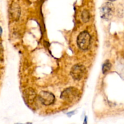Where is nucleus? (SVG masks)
Returning a JSON list of instances; mask_svg holds the SVG:
<instances>
[{"mask_svg":"<svg viewBox=\"0 0 124 124\" xmlns=\"http://www.w3.org/2000/svg\"><path fill=\"white\" fill-rule=\"evenodd\" d=\"M91 38L89 33L86 31H82L79 35L77 39L78 46L80 49L86 50L91 44Z\"/></svg>","mask_w":124,"mask_h":124,"instance_id":"1","label":"nucleus"},{"mask_svg":"<svg viewBox=\"0 0 124 124\" xmlns=\"http://www.w3.org/2000/svg\"><path fill=\"white\" fill-rule=\"evenodd\" d=\"M79 96V91L75 87H69L66 88L61 94V98L65 101L71 102Z\"/></svg>","mask_w":124,"mask_h":124,"instance_id":"2","label":"nucleus"},{"mask_svg":"<svg viewBox=\"0 0 124 124\" xmlns=\"http://www.w3.org/2000/svg\"><path fill=\"white\" fill-rule=\"evenodd\" d=\"M114 6L111 2L103 4L100 8V16L102 19L109 20L112 18L114 13Z\"/></svg>","mask_w":124,"mask_h":124,"instance_id":"3","label":"nucleus"},{"mask_svg":"<svg viewBox=\"0 0 124 124\" xmlns=\"http://www.w3.org/2000/svg\"><path fill=\"white\" fill-rule=\"evenodd\" d=\"M86 71V68L83 65L78 64L72 67L71 70V75L74 80L80 81L85 76Z\"/></svg>","mask_w":124,"mask_h":124,"instance_id":"4","label":"nucleus"},{"mask_svg":"<svg viewBox=\"0 0 124 124\" xmlns=\"http://www.w3.org/2000/svg\"><path fill=\"white\" fill-rule=\"evenodd\" d=\"M39 99L42 104L48 106L53 104L55 101V96L52 93L47 91H42L39 94Z\"/></svg>","mask_w":124,"mask_h":124,"instance_id":"5","label":"nucleus"},{"mask_svg":"<svg viewBox=\"0 0 124 124\" xmlns=\"http://www.w3.org/2000/svg\"><path fill=\"white\" fill-rule=\"evenodd\" d=\"M23 96L25 101L27 104H30L34 102V100L36 98V94L35 90L33 88H29L24 91Z\"/></svg>","mask_w":124,"mask_h":124,"instance_id":"6","label":"nucleus"},{"mask_svg":"<svg viewBox=\"0 0 124 124\" xmlns=\"http://www.w3.org/2000/svg\"><path fill=\"white\" fill-rule=\"evenodd\" d=\"M20 8L18 4L13 3L10 8V14L13 20H18L20 16Z\"/></svg>","mask_w":124,"mask_h":124,"instance_id":"7","label":"nucleus"},{"mask_svg":"<svg viewBox=\"0 0 124 124\" xmlns=\"http://www.w3.org/2000/svg\"><path fill=\"white\" fill-rule=\"evenodd\" d=\"M111 66L112 65L110 62L108 60L106 61L102 65V72H103V73L105 74L109 72V71L111 69Z\"/></svg>","mask_w":124,"mask_h":124,"instance_id":"8","label":"nucleus"},{"mask_svg":"<svg viewBox=\"0 0 124 124\" xmlns=\"http://www.w3.org/2000/svg\"><path fill=\"white\" fill-rule=\"evenodd\" d=\"M81 19H82L83 23H87L89 21L90 19V14L89 12L87 10H85L83 11L82 13H81Z\"/></svg>","mask_w":124,"mask_h":124,"instance_id":"9","label":"nucleus"},{"mask_svg":"<svg viewBox=\"0 0 124 124\" xmlns=\"http://www.w3.org/2000/svg\"><path fill=\"white\" fill-rule=\"evenodd\" d=\"M1 33H2V29H1V28L0 27V35H1Z\"/></svg>","mask_w":124,"mask_h":124,"instance_id":"10","label":"nucleus"},{"mask_svg":"<svg viewBox=\"0 0 124 124\" xmlns=\"http://www.w3.org/2000/svg\"><path fill=\"white\" fill-rule=\"evenodd\" d=\"M115 0H109V1H111V2H113V1H115Z\"/></svg>","mask_w":124,"mask_h":124,"instance_id":"11","label":"nucleus"},{"mask_svg":"<svg viewBox=\"0 0 124 124\" xmlns=\"http://www.w3.org/2000/svg\"><path fill=\"white\" fill-rule=\"evenodd\" d=\"M32 124L31 123H27V124Z\"/></svg>","mask_w":124,"mask_h":124,"instance_id":"12","label":"nucleus"}]
</instances>
